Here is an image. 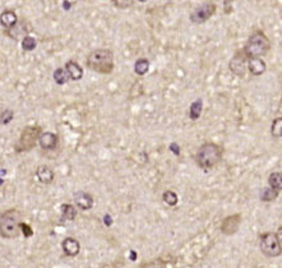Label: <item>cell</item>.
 I'll return each mask as SVG.
<instances>
[{
	"label": "cell",
	"mask_w": 282,
	"mask_h": 268,
	"mask_svg": "<svg viewBox=\"0 0 282 268\" xmlns=\"http://www.w3.org/2000/svg\"><path fill=\"white\" fill-rule=\"evenodd\" d=\"M36 178L37 180L40 181L41 184H45V185H49L51 184L54 181V179H55V172H54V170L50 166H47V165H40L39 168L36 169Z\"/></svg>",
	"instance_id": "cell-14"
},
{
	"label": "cell",
	"mask_w": 282,
	"mask_h": 268,
	"mask_svg": "<svg viewBox=\"0 0 282 268\" xmlns=\"http://www.w3.org/2000/svg\"><path fill=\"white\" fill-rule=\"evenodd\" d=\"M281 231L279 232H263L259 235V249L268 258H277L282 253L281 250Z\"/></svg>",
	"instance_id": "cell-6"
},
{
	"label": "cell",
	"mask_w": 282,
	"mask_h": 268,
	"mask_svg": "<svg viewBox=\"0 0 282 268\" xmlns=\"http://www.w3.org/2000/svg\"><path fill=\"white\" fill-rule=\"evenodd\" d=\"M8 37H10L12 40H20V37L27 36L30 30L24 26V22H17V24L9 30L4 31Z\"/></svg>",
	"instance_id": "cell-17"
},
{
	"label": "cell",
	"mask_w": 282,
	"mask_h": 268,
	"mask_svg": "<svg viewBox=\"0 0 282 268\" xmlns=\"http://www.w3.org/2000/svg\"><path fill=\"white\" fill-rule=\"evenodd\" d=\"M246 60L248 57L244 55L242 50L236 51L234 57L229 61V69L234 76L239 78H244L248 73V68H246Z\"/></svg>",
	"instance_id": "cell-8"
},
{
	"label": "cell",
	"mask_w": 282,
	"mask_h": 268,
	"mask_svg": "<svg viewBox=\"0 0 282 268\" xmlns=\"http://www.w3.org/2000/svg\"><path fill=\"white\" fill-rule=\"evenodd\" d=\"M269 188H272L275 191H281L282 189V174L281 171H273L272 174L268 176Z\"/></svg>",
	"instance_id": "cell-21"
},
{
	"label": "cell",
	"mask_w": 282,
	"mask_h": 268,
	"mask_svg": "<svg viewBox=\"0 0 282 268\" xmlns=\"http://www.w3.org/2000/svg\"><path fill=\"white\" fill-rule=\"evenodd\" d=\"M246 68L248 72L254 77H259L267 71V64L262 57H248L246 60Z\"/></svg>",
	"instance_id": "cell-12"
},
{
	"label": "cell",
	"mask_w": 282,
	"mask_h": 268,
	"mask_svg": "<svg viewBox=\"0 0 282 268\" xmlns=\"http://www.w3.org/2000/svg\"><path fill=\"white\" fill-rule=\"evenodd\" d=\"M280 195V191H275L272 188H263L261 191V201L262 202H273Z\"/></svg>",
	"instance_id": "cell-22"
},
{
	"label": "cell",
	"mask_w": 282,
	"mask_h": 268,
	"mask_svg": "<svg viewBox=\"0 0 282 268\" xmlns=\"http://www.w3.org/2000/svg\"><path fill=\"white\" fill-rule=\"evenodd\" d=\"M162 199L165 202L166 205L170 206V207H175L178 205V202H179V198H178V194H176L175 191H171V189H167L162 193Z\"/></svg>",
	"instance_id": "cell-23"
},
{
	"label": "cell",
	"mask_w": 282,
	"mask_h": 268,
	"mask_svg": "<svg viewBox=\"0 0 282 268\" xmlns=\"http://www.w3.org/2000/svg\"><path fill=\"white\" fill-rule=\"evenodd\" d=\"M271 134L272 137L279 139L282 135V116L276 117L275 120L272 121V125H271Z\"/></svg>",
	"instance_id": "cell-25"
},
{
	"label": "cell",
	"mask_w": 282,
	"mask_h": 268,
	"mask_svg": "<svg viewBox=\"0 0 282 268\" xmlns=\"http://www.w3.org/2000/svg\"><path fill=\"white\" fill-rule=\"evenodd\" d=\"M232 1L234 0H225L223 1V12H225V14H230L232 12Z\"/></svg>",
	"instance_id": "cell-30"
},
{
	"label": "cell",
	"mask_w": 282,
	"mask_h": 268,
	"mask_svg": "<svg viewBox=\"0 0 282 268\" xmlns=\"http://www.w3.org/2000/svg\"><path fill=\"white\" fill-rule=\"evenodd\" d=\"M86 65L92 72L100 74L113 73L115 63H114V53L110 49H96L92 50L86 59Z\"/></svg>",
	"instance_id": "cell-3"
},
{
	"label": "cell",
	"mask_w": 282,
	"mask_h": 268,
	"mask_svg": "<svg viewBox=\"0 0 282 268\" xmlns=\"http://www.w3.org/2000/svg\"><path fill=\"white\" fill-rule=\"evenodd\" d=\"M64 9H70V5L69 4H68V1H64Z\"/></svg>",
	"instance_id": "cell-33"
},
{
	"label": "cell",
	"mask_w": 282,
	"mask_h": 268,
	"mask_svg": "<svg viewBox=\"0 0 282 268\" xmlns=\"http://www.w3.org/2000/svg\"><path fill=\"white\" fill-rule=\"evenodd\" d=\"M202 111H203V100L202 98H198V100H196L194 102H192V105L189 106L188 116H189L190 120L196 121L201 117Z\"/></svg>",
	"instance_id": "cell-18"
},
{
	"label": "cell",
	"mask_w": 282,
	"mask_h": 268,
	"mask_svg": "<svg viewBox=\"0 0 282 268\" xmlns=\"http://www.w3.org/2000/svg\"><path fill=\"white\" fill-rule=\"evenodd\" d=\"M216 4L212 1H208V3H204L202 5L197 7L196 9L193 10L190 13V22L194 24H203L206 23L207 20L211 19V18L215 16L216 13Z\"/></svg>",
	"instance_id": "cell-7"
},
{
	"label": "cell",
	"mask_w": 282,
	"mask_h": 268,
	"mask_svg": "<svg viewBox=\"0 0 282 268\" xmlns=\"http://www.w3.org/2000/svg\"><path fill=\"white\" fill-rule=\"evenodd\" d=\"M14 119V111L5 109L0 113V125H8Z\"/></svg>",
	"instance_id": "cell-27"
},
{
	"label": "cell",
	"mask_w": 282,
	"mask_h": 268,
	"mask_svg": "<svg viewBox=\"0 0 282 268\" xmlns=\"http://www.w3.org/2000/svg\"><path fill=\"white\" fill-rule=\"evenodd\" d=\"M60 211H61V218L65 221H73L77 216L76 206L70 205V203H63L60 207Z\"/></svg>",
	"instance_id": "cell-19"
},
{
	"label": "cell",
	"mask_w": 282,
	"mask_h": 268,
	"mask_svg": "<svg viewBox=\"0 0 282 268\" xmlns=\"http://www.w3.org/2000/svg\"><path fill=\"white\" fill-rule=\"evenodd\" d=\"M42 133V128L40 125H27L20 132L18 141L14 144V151L17 153H24V152L32 151L36 147L39 137Z\"/></svg>",
	"instance_id": "cell-5"
},
{
	"label": "cell",
	"mask_w": 282,
	"mask_h": 268,
	"mask_svg": "<svg viewBox=\"0 0 282 268\" xmlns=\"http://www.w3.org/2000/svg\"><path fill=\"white\" fill-rule=\"evenodd\" d=\"M114 5L119 9H126L132 5V0H113Z\"/></svg>",
	"instance_id": "cell-29"
},
{
	"label": "cell",
	"mask_w": 282,
	"mask_h": 268,
	"mask_svg": "<svg viewBox=\"0 0 282 268\" xmlns=\"http://www.w3.org/2000/svg\"><path fill=\"white\" fill-rule=\"evenodd\" d=\"M240 224H242V214H230V216L223 218V221L221 222V226H220V230H221V232H222L223 235H226V236H231V235L238 232V230H239L240 228Z\"/></svg>",
	"instance_id": "cell-9"
},
{
	"label": "cell",
	"mask_w": 282,
	"mask_h": 268,
	"mask_svg": "<svg viewBox=\"0 0 282 268\" xmlns=\"http://www.w3.org/2000/svg\"><path fill=\"white\" fill-rule=\"evenodd\" d=\"M17 22H18V16L14 10L7 9L0 14V24H1V27H4V30H9V28L14 27Z\"/></svg>",
	"instance_id": "cell-16"
},
{
	"label": "cell",
	"mask_w": 282,
	"mask_h": 268,
	"mask_svg": "<svg viewBox=\"0 0 282 268\" xmlns=\"http://www.w3.org/2000/svg\"><path fill=\"white\" fill-rule=\"evenodd\" d=\"M242 50L246 57H263L271 50V42L262 30H257L248 37Z\"/></svg>",
	"instance_id": "cell-4"
},
{
	"label": "cell",
	"mask_w": 282,
	"mask_h": 268,
	"mask_svg": "<svg viewBox=\"0 0 282 268\" xmlns=\"http://www.w3.org/2000/svg\"><path fill=\"white\" fill-rule=\"evenodd\" d=\"M74 205L77 208H80L82 211H90L91 208L93 207V195L88 191H78L74 193Z\"/></svg>",
	"instance_id": "cell-11"
},
{
	"label": "cell",
	"mask_w": 282,
	"mask_h": 268,
	"mask_svg": "<svg viewBox=\"0 0 282 268\" xmlns=\"http://www.w3.org/2000/svg\"><path fill=\"white\" fill-rule=\"evenodd\" d=\"M37 46V41L35 37L32 36H24L23 38H22V49H23L24 51H32L35 50Z\"/></svg>",
	"instance_id": "cell-26"
},
{
	"label": "cell",
	"mask_w": 282,
	"mask_h": 268,
	"mask_svg": "<svg viewBox=\"0 0 282 268\" xmlns=\"http://www.w3.org/2000/svg\"><path fill=\"white\" fill-rule=\"evenodd\" d=\"M148 71H149V60L146 59V57H140V59L134 63V73H136L137 76L143 77V76H146V74L148 73Z\"/></svg>",
	"instance_id": "cell-20"
},
{
	"label": "cell",
	"mask_w": 282,
	"mask_h": 268,
	"mask_svg": "<svg viewBox=\"0 0 282 268\" xmlns=\"http://www.w3.org/2000/svg\"><path fill=\"white\" fill-rule=\"evenodd\" d=\"M53 77L54 80H55V83L59 84V86H63V84H65L68 80H70L69 76H68V73H66V71L64 68H58V69H55Z\"/></svg>",
	"instance_id": "cell-24"
},
{
	"label": "cell",
	"mask_w": 282,
	"mask_h": 268,
	"mask_svg": "<svg viewBox=\"0 0 282 268\" xmlns=\"http://www.w3.org/2000/svg\"><path fill=\"white\" fill-rule=\"evenodd\" d=\"M22 217V212L17 208H9L0 212V236L9 240L20 238Z\"/></svg>",
	"instance_id": "cell-2"
},
{
	"label": "cell",
	"mask_w": 282,
	"mask_h": 268,
	"mask_svg": "<svg viewBox=\"0 0 282 268\" xmlns=\"http://www.w3.org/2000/svg\"><path fill=\"white\" fill-rule=\"evenodd\" d=\"M223 157V148L215 142H204L201 144L194 154V161L198 168L208 171L219 165Z\"/></svg>",
	"instance_id": "cell-1"
},
{
	"label": "cell",
	"mask_w": 282,
	"mask_h": 268,
	"mask_svg": "<svg viewBox=\"0 0 282 268\" xmlns=\"http://www.w3.org/2000/svg\"><path fill=\"white\" fill-rule=\"evenodd\" d=\"M170 150H171V151H173L175 154H178V156H179V154H180V147H179V146H178V144L175 143V142H174V143L170 144Z\"/></svg>",
	"instance_id": "cell-31"
},
{
	"label": "cell",
	"mask_w": 282,
	"mask_h": 268,
	"mask_svg": "<svg viewBox=\"0 0 282 268\" xmlns=\"http://www.w3.org/2000/svg\"><path fill=\"white\" fill-rule=\"evenodd\" d=\"M20 234H23L24 238H31L33 235V230L30 225L26 224V222H20Z\"/></svg>",
	"instance_id": "cell-28"
},
{
	"label": "cell",
	"mask_w": 282,
	"mask_h": 268,
	"mask_svg": "<svg viewBox=\"0 0 282 268\" xmlns=\"http://www.w3.org/2000/svg\"><path fill=\"white\" fill-rule=\"evenodd\" d=\"M103 222H105V225H107V226H111V224H113L111 216H110V214H106V216L103 217Z\"/></svg>",
	"instance_id": "cell-32"
},
{
	"label": "cell",
	"mask_w": 282,
	"mask_h": 268,
	"mask_svg": "<svg viewBox=\"0 0 282 268\" xmlns=\"http://www.w3.org/2000/svg\"><path fill=\"white\" fill-rule=\"evenodd\" d=\"M61 249L66 257H77L81 251V243L76 238L68 236L61 241Z\"/></svg>",
	"instance_id": "cell-13"
},
{
	"label": "cell",
	"mask_w": 282,
	"mask_h": 268,
	"mask_svg": "<svg viewBox=\"0 0 282 268\" xmlns=\"http://www.w3.org/2000/svg\"><path fill=\"white\" fill-rule=\"evenodd\" d=\"M3 183H4V180H3V179H1V178H0V185L3 184Z\"/></svg>",
	"instance_id": "cell-35"
},
{
	"label": "cell",
	"mask_w": 282,
	"mask_h": 268,
	"mask_svg": "<svg viewBox=\"0 0 282 268\" xmlns=\"http://www.w3.org/2000/svg\"><path fill=\"white\" fill-rule=\"evenodd\" d=\"M64 69L69 76L70 80H81L83 78V68L76 60H68Z\"/></svg>",
	"instance_id": "cell-15"
},
{
	"label": "cell",
	"mask_w": 282,
	"mask_h": 268,
	"mask_svg": "<svg viewBox=\"0 0 282 268\" xmlns=\"http://www.w3.org/2000/svg\"><path fill=\"white\" fill-rule=\"evenodd\" d=\"M137 1H140V3H146L147 0H137Z\"/></svg>",
	"instance_id": "cell-34"
},
{
	"label": "cell",
	"mask_w": 282,
	"mask_h": 268,
	"mask_svg": "<svg viewBox=\"0 0 282 268\" xmlns=\"http://www.w3.org/2000/svg\"><path fill=\"white\" fill-rule=\"evenodd\" d=\"M37 143L40 144L42 151H55L59 146V135L53 132H42Z\"/></svg>",
	"instance_id": "cell-10"
}]
</instances>
